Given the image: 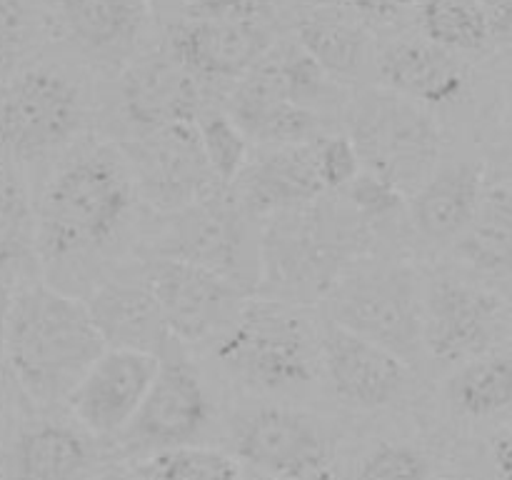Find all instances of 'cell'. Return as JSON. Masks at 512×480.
<instances>
[{
	"instance_id": "33",
	"label": "cell",
	"mask_w": 512,
	"mask_h": 480,
	"mask_svg": "<svg viewBox=\"0 0 512 480\" xmlns=\"http://www.w3.org/2000/svg\"><path fill=\"white\" fill-rule=\"evenodd\" d=\"M210 170L223 188H230L250 160V140L223 108H205L195 120Z\"/></svg>"
},
{
	"instance_id": "14",
	"label": "cell",
	"mask_w": 512,
	"mask_h": 480,
	"mask_svg": "<svg viewBox=\"0 0 512 480\" xmlns=\"http://www.w3.org/2000/svg\"><path fill=\"white\" fill-rule=\"evenodd\" d=\"M320 365L338 403L350 410L390 408L413 380V365L333 320L320 328Z\"/></svg>"
},
{
	"instance_id": "17",
	"label": "cell",
	"mask_w": 512,
	"mask_h": 480,
	"mask_svg": "<svg viewBox=\"0 0 512 480\" xmlns=\"http://www.w3.org/2000/svg\"><path fill=\"white\" fill-rule=\"evenodd\" d=\"M223 110L240 125L250 143L263 148L313 143L318 135L328 133L323 115L288 100L275 45L230 85Z\"/></svg>"
},
{
	"instance_id": "26",
	"label": "cell",
	"mask_w": 512,
	"mask_h": 480,
	"mask_svg": "<svg viewBox=\"0 0 512 480\" xmlns=\"http://www.w3.org/2000/svg\"><path fill=\"white\" fill-rule=\"evenodd\" d=\"M455 255L480 275L512 273V188L485 185L468 228L453 243Z\"/></svg>"
},
{
	"instance_id": "4",
	"label": "cell",
	"mask_w": 512,
	"mask_h": 480,
	"mask_svg": "<svg viewBox=\"0 0 512 480\" xmlns=\"http://www.w3.org/2000/svg\"><path fill=\"white\" fill-rule=\"evenodd\" d=\"M213 350L225 373L253 393H300L318 375L320 330L303 305L250 295Z\"/></svg>"
},
{
	"instance_id": "30",
	"label": "cell",
	"mask_w": 512,
	"mask_h": 480,
	"mask_svg": "<svg viewBox=\"0 0 512 480\" xmlns=\"http://www.w3.org/2000/svg\"><path fill=\"white\" fill-rule=\"evenodd\" d=\"M340 195L348 200L350 208L363 220L375 248H378V243L398 238L405 220H408V195H403L395 185L378 178L370 170H360L353 183L340 190Z\"/></svg>"
},
{
	"instance_id": "16",
	"label": "cell",
	"mask_w": 512,
	"mask_h": 480,
	"mask_svg": "<svg viewBox=\"0 0 512 480\" xmlns=\"http://www.w3.org/2000/svg\"><path fill=\"white\" fill-rule=\"evenodd\" d=\"M155 368V353L105 348L65 398L70 418L98 440L118 438L138 413Z\"/></svg>"
},
{
	"instance_id": "3",
	"label": "cell",
	"mask_w": 512,
	"mask_h": 480,
	"mask_svg": "<svg viewBox=\"0 0 512 480\" xmlns=\"http://www.w3.org/2000/svg\"><path fill=\"white\" fill-rule=\"evenodd\" d=\"M5 345L15 388L35 408L65 403L105 350L85 300L45 280L10 288Z\"/></svg>"
},
{
	"instance_id": "37",
	"label": "cell",
	"mask_w": 512,
	"mask_h": 480,
	"mask_svg": "<svg viewBox=\"0 0 512 480\" xmlns=\"http://www.w3.org/2000/svg\"><path fill=\"white\" fill-rule=\"evenodd\" d=\"M183 18L275 23V5L273 0H188Z\"/></svg>"
},
{
	"instance_id": "7",
	"label": "cell",
	"mask_w": 512,
	"mask_h": 480,
	"mask_svg": "<svg viewBox=\"0 0 512 480\" xmlns=\"http://www.w3.org/2000/svg\"><path fill=\"white\" fill-rule=\"evenodd\" d=\"M83 125V90L63 70L35 65L0 85V155L13 165L58 158Z\"/></svg>"
},
{
	"instance_id": "22",
	"label": "cell",
	"mask_w": 512,
	"mask_h": 480,
	"mask_svg": "<svg viewBox=\"0 0 512 480\" xmlns=\"http://www.w3.org/2000/svg\"><path fill=\"white\" fill-rule=\"evenodd\" d=\"M230 190L258 223L328 193L320 180L313 143L270 145L250 155Z\"/></svg>"
},
{
	"instance_id": "10",
	"label": "cell",
	"mask_w": 512,
	"mask_h": 480,
	"mask_svg": "<svg viewBox=\"0 0 512 480\" xmlns=\"http://www.w3.org/2000/svg\"><path fill=\"white\" fill-rule=\"evenodd\" d=\"M233 450L270 478L328 480L335 460V435L318 415L263 405L235 420Z\"/></svg>"
},
{
	"instance_id": "23",
	"label": "cell",
	"mask_w": 512,
	"mask_h": 480,
	"mask_svg": "<svg viewBox=\"0 0 512 480\" xmlns=\"http://www.w3.org/2000/svg\"><path fill=\"white\" fill-rule=\"evenodd\" d=\"M483 190L485 168L480 160L438 165L408 198L410 228L425 245H453L468 228Z\"/></svg>"
},
{
	"instance_id": "13",
	"label": "cell",
	"mask_w": 512,
	"mask_h": 480,
	"mask_svg": "<svg viewBox=\"0 0 512 480\" xmlns=\"http://www.w3.org/2000/svg\"><path fill=\"white\" fill-rule=\"evenodd\" d=\"M505 308L498 295L453 275H438L423 290V350L460 365L495 350Z\"/></svg>"
},
{
	"instance_id": "5",
	"label": "cell",
	"mask_w": 512,
	"mask_h": 480,
	"mask_svg": "<svg viewBox=\"0 0 512 480\" xmlns=\"http://www.w3.org/2000/svg\"><path fill=\"white\" fill-rule=\"evenodd\" d=\"M333 323L383 345L408 365L423 353V285L410 263L368 253L328 295Z\"/></svg>"
},
{
	"instance_id": "28",
	"label": "cell",
	"mask_w": 512,
	"mask_h": 480,
	"mask_svg": "<svg viewBox=\"0 0 512 480\" xmlns=\"http://www.w3.org/2000/svg\"><path fill=\"white\" fill-rule=\"evenodd\" d=\"M35 265V205L18 165L0 155V273Z\"/></svg>"
},
{
	"instance_id": "35",
	"label": "cell",
	"mask_w": 512,
	"mask_h": 480,
	"mask_svg": "<svg viewBox=\"0 0 512 480\" xmlns=\"http://www.w3.org/2000/svg\"><path fill=\"white\" fill-rule=\"evenodd\" d=\"M33 48V13L25 0H0V85L25 68Z\"/></svg>"
},
{
	"instance_id": "19",
	"label": "cell",
	"mask_w": 512,
	"mask_h": 480,
	"mask_svg": "<svg viewBox=\"0 0 512 480\" xmlns=\"http://www.w3.org/2000/svg\"><path fill=\"white\" fill-rule=\"evenodd\" d=\"M100 460L98 438L75 420L33 418L0 450V480H88Z\"/></svg>"
},
{
	"instance_id": "38",
	"label": "cell",
	"mask_w": 512,
	"mask_h": 480,
	"mask_svg": "<svg viewBox=\"0 0 512 480\" xmlns=\"http://www.w3.org/2000/svg\"><path fill=\"white\" fill-rule=\"evenodd\" d=\"M335 3L353 10V13L360 15L365 23H368V20H383L385 23V20H393L395 15L405 13L408 8L418 5L420 0H335Z\"/></svg>"
},
{
	"instance_id": "24",
	"label": "cell",
	"mask_w": 512,
	"mask_h": 480,
	"mask_svg": "<svg viewBox=\"0 0 512 480\" xmlns=\"http://www.w3.org/2000/svg\"><path fill=\"white\" fill-rule=\"evenodd\" d=\"M68 43L103 68L128 63L148 25L145 0H58Z\"/></svg>"
},
{
	"instance_id": "45",
	"label": "cell",
	"mask_w": 512,
	"mask_h": 480,
	"mask_svg": "<svg viewBox=\"0 0 512 480\" xmlns=\"http://www.w3.org/2000/svg\"><path fill=\"white\" fill-rule=\"evenodd\" d=\"M510 178H512V170H510ZM510 188H512V185H510Z\"/></svg>"
},
{
	"instance_id": "31",
	"label": "cell",
	"mask_w": 512,
	"mask_h": 480,
	"mask_svg": "<svg viewBox=\"0 0 512 480\" xmlns=\"http://www.w3.org/2000/svg\"><path fill=\"white\" fill-rule=\"evenodd\" d=\"M275 53L280 60V73H283L285 93L290 103L300 105L305 110H313L318 115H328L343 100V85L330 78L295 40L288 43H275Z\"/></svg>"
},
{
	"instance_id": "39",
	"label": "cell",
	"mask_w": 512,
	"mask_h": 480,
	"mask_svg": "<svg viewBox=\"0 0 512 480\" xmlns=\"http://www.w3.org/2000/svg\"><path fill=\"white\" fill-rule=\"evenodd\" d=\"M8 285H0V415L5 413V408L10 405V395H13L15 380L10 373L8 363V345H5V308H8Z\"/></svg>"
},
{
	"instance_id": "21",
	"label": "cell",
	"mask_w": 512,
	"mask_h": 480,
	"mask_svg": "<svg viewBox=\"0 0 512 480\" xmlns=\"http://www.w3.org/2000/svg\"><path fill=\"white\" fill-rule=\"evenodd\" d=\"M85 305L105 348L158 353L170 338L143 260L115 265L88 295Z\"/></svg>"
},
{
	"instance_id": "42",
	"label": "cell",
	"mask_w": 512,
	"mask_h": 480,
	"mask_svg": "<svg viewBox=\"0 0 512 480\" xmlns=\"http://www.w3.org/2000/svg\"><path fill=\"white\" fill-rule=\"evenodd\" d=\"M508 318H510V325H512V293H510V300H508Z\"/></svg>"
},
{
	"instance_id": "15",
	"label": "cell",
	"mask_w": 512,
	"mask_h": 480,
	"mask_svg": "<svg viewBox=\"0 0 512 480\" xmlns=\"http://www.w3.org/2000/svg\"><path fill=\"white\" fill-rule=\"evenodd\" d=\"M275 23L198 20L180 15L168 25L165 53L213 90L233 85L275 45Z\"/></svg>"
},
{
	"instance_id": "29",
	"label": "cell",
	"mask_w": 512,
	"mask_h": 480,
	"mask_svg": "<svg viewBox=\"0 0 512 480\" xmlns=\"http://www.w3.org/2000/svg\"><path fill=\"white\" fill-rule=\"evenodd\" d=\"M420 30L453 53H478L493 43L480 0H420Z\"/></svg>"
},
{
	"instance_id": "11",
	"label": "cell",
	"mask_w": 512,
	"mask_h": 480,
	"mask_svg": "<svg viewBox=\"0 0 512 480\" xmlns=\"http://www.w3.org/2000/svg\"><path fill=\"white\" fill-rule=\"evenodd\" d=\"M123 153L140 203L160 215L193 205L223 185L210 170L195 123H175L115 143Z\"/></svg>"
},
{
	"instance_id": "18",
	"label": "cell",
	"mask_w": 512,
	"mask_h": 480,
	"mask_svg": "<svg viewBox=\"0 0 512 480\" xmlns=\"http://www.w3.org/2000/svg\"><path fill=\"white\" fill-rule=\"evenodd\" d=\"M213 88L200 83L168 53L125 65L118 80V110L130 135L150 133L175 123H195Z\"/></svg>"
},
{
	"instance_id": "6",
	"label": "cell",
	"mask_w": 512,
	"mask_h": 480,
	"mask_svg": "<svg viewBox=\"0 0 512 480\" xmlns=\"http://www.w3.org/2000/svg\"><path fill=\"white\" fill-rule=\"evenodd\" d=\"M348 138L363 170L388 180L408 198L443 155V130L433 110L383 85L350 100Z\"/></svg>"
},
{
	"instance_id": "36",
	"label": "cell",
	"mask_w": 512,
	"mask_h": 480,
	"mask_svg": "<svg viewBox=\"0 0 512 480\" xmlns=\"http://www.w3.org/2000/svg\"><path fill=\"white\" fill-rule=\"evenodd\" d=\"M315 163L328 193H340L363 170L348 133H323L313 140Z\"/></svg>"
},
{
	"instance_id": "9",
	"label": "cell",
	"mask_w": 512,
	"mask_h": 480,
	"mask_svg": "<svg viewBox=\"0 0 512 480\" xmlns=\"http://www.w3.org/2000/svg\"><path fill=\"white\" fill-rule=\"evenodd\" d=\"M153 383L118 443L130 458H148L160 450L193 445L213 423L210 400L200 368L188 345L170 335L158 353Z\"/></svg>"
},
{
	"instance_id": "44",
	"label": "cell",
	"mask_w": 512,
	"mask_h": 480,
	"mask_svg": "<svg viewBox=\"0 0 512 480\" xmlns=\"http://www.w3.org/2000/svg\"><path fill=\"white\" fill-rule=\"evenodd\" d=\"M88 480H95V478H88ZM98 480H105V478H98Z\"/></svg>"
},
{
	"instance_id": "41",
	"label": "cell",
	"mask_w": 512,
	"mask_h": 480,
	"mask_svg": "<svg viewBox=\"0 0 512 480\" xmlns=\"http://www.w3.org/2000/svg\"><path fill=\"white\" fill-rule=\"evenodd\" d=\"M493 463L495 470L503 480H512V430L500 435L493 445Z\"/></svg>"
},
{
	"instance_id": "32",
	"label": "cell",
	"mask_w": 512,
	"mask_h": 480,
	"mask_svg": "<svg viewBox=\"0 0 512 480\" xmlns=\"http://www.w3.org/2000/svg\"><path fill=\"white\" fill-rule=\"evenodd\" d=\"M138 480H240L238 463L220 450L178 445L140 458Z\"/></svg>"
},
{
	"instance_id": "43",
	"label": "cell",
	"mask_w": 512,
	"mask_h": 480,
	"mask_svg": "<svg viewBox=\"0 0 512 480\" xmlns=\"http://www.w3.org/2000/svg\"><path fill=\"white\" fill-rule=\"evenodd\" d=\"M448 480H463V478H448Z\"/></svg>"
},
{
	"instance_id": "20",
	"label": "cell",
	"mask_w": 512,
	"mask_h": 480,
	"mask_svg": "<svg viewBox=\"0 0 512 480\" xmlns=\"http://www.w3.org/2000/svg\"><path fill=\"white\" fill-rule=\"evenodd\" d=\"M380 85L428 110L453 108L470 93V68L460 53L443 48L423 35L395 38L375 53Z\"/></svg>"
},
{
	"instance_id": "8",
	"label": "cell",
	"mask_w": 512,
	"mask_h": 480,
	"mask_svg": "<svg viewBox=\"0 0 512 480\" xmlns=\"http://www.w3.org/2000/svg\"><path fill=\"white\" fill-rule=\"evenodd\" d=\"M163 218L148 255L200 265L255 295L260 223L240 205L233 190L220 188Z\"/></svg>"
},
{
	"instance_id": "25",
	"label": "cell",
	"mask_w": 512,
	"mask_h": 480,
	"mask_svg": "<svg viewBox=\"0 0 512 480\" xmlns=\"http://www.w3.org/2000/svg\"><path fill=\"white\" fill-rule=\"evenodd\" d=\"M293 33L295 43L340 85L363 78L378 53L368 23L335 0L305 8Z\"/></svg>"
},
{
	"instance_id": "34",
	"label": "cell",
	"mask_w": 512,
	"mask_h": 480,
	"mask_svg": "<svg viewBox=\"0 0 512 480\" xmlns=\"http://www.w3.org/2000/svg\"><path fill=\"white\" fill-rule=\"evenodd\" d=\"M433 463L410 443H380L360 460L358 480H430Z\"/></svg>"
},
{
	"instance_id": "2",
	"label": "cell",
	"mask_w": 512,
	"mask_h": 480,
	"mask_svg": "<svg viewBox=\"0 0 512 480\" xmlns=\"http://www.w3.org/2000/svg\"><path fill=\"white\" fill-rule=\"evenodd\" d=\"M368 253L375 245L358 213L340 193H325L260 220L255 295L308 308L328 300L345 270Z\"/></svg>"
},
{
	"instance_id": "12",
	"label": "cell",
	"mask_w": 512,
	"mask_h": 480,
	"mask_svg": "<svg viewBox=\"0 0 512 480\" xmlns=\"http://www.w3.org/2000/svg\"><path fill=\"white\" fill-rule=\"evenodd\" d=\"M143 268L158 298L165 328L185 345L218 343L250 298L223 275L185 260L145 255Z\"/></svg>"
},
{
	"instance_id": "27",
	"label": "cell",
	"mask_w": 512,
	"mask_h": 480,
	"mask_svg": "<svg viewBox=\"0 0 512 480\" xmlns=\"http://www.w3.org/2000/svg\"><path fill=\"white\" fill-rule=\"evenodd\" d=\"M450 405L473 420L495 418L512 408V355L488 350L458 365L448 380Z\"/></svg>"
},
{
	"instance_id": "40",
	"label": "cell",
	"mask_w": 512,
	"mask_h": 480,
	"mask_svg": "<svg viewBox=\"0 0 512 480\" xmlns=\"http://www.w3.org/2000/svg\"><path fill=\"white\" fill-rule=\"evenodd\" d=\"M485 20H488L490 40L503 43L512 38V0H480Z\"/></svg>"
},
{
	"instance_id": "1",
	"label": "cell",
	"mask_w": 512,
	"mask_h": 480,
	"mask_svg": "<svg viewBox=\"0 0 512 480\" xmlns=\"http://www.w3.org/2000/svg\"><path fill=\"white\" fill-rule=\"evenodd\" d=\"M138 190L118 145L98 143L60 160L35 205V265L45 283L88 295L128 243Z\"/></svg>"
}]
</instances>
